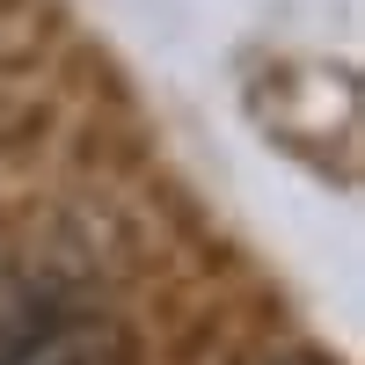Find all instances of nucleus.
Returning <instances> with one entry per match:
<instances>
[{
	"label": "nucleus",
	"instance_id": "2",
	"mask_svg": "<svg viewBox=\"0 0 365 365\" xmlns=\"http://www.w3.org/2000/svg\"><path fill=\"white\" fill-rule=\"evenodd\" d=\"M270 365H322V358H307V351H285V358H270Z\"/></svg>",
	"mask_w": 365,
	"mask_h": 365
},
{
	"label": "nucleus",
	"instance_id": "1",
	"mask_svg": "<svg viewBox=\"0 0 365 365\" xmlns=\"http://www.w3.org/2000/svg\"><path fill=\"white\" fill-rule=\"evenodd\" d=\"M103 351H110V329H103V322L58 314V322H44L22 351H8L0 365H103Z\"/></svg>",
	"mask_w": 365,
	"mask_h": 365
}]
</instances>
